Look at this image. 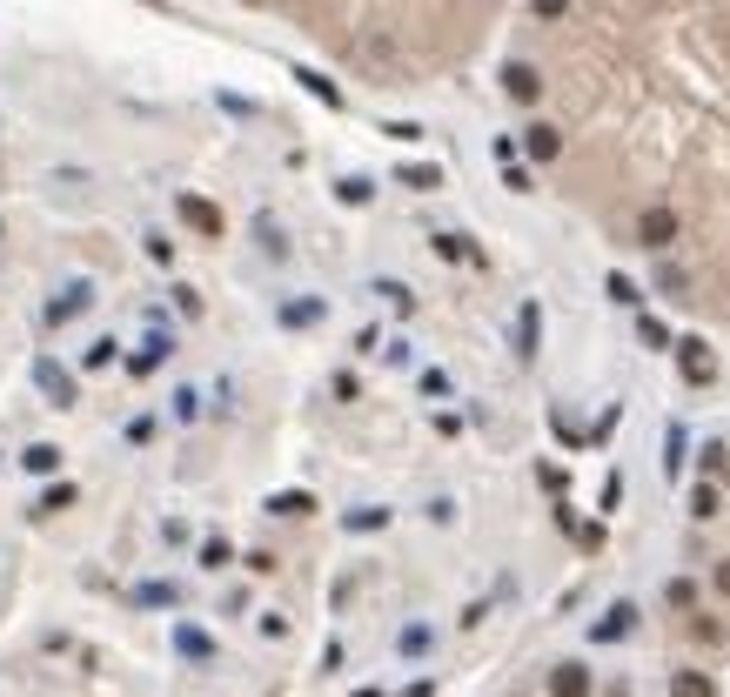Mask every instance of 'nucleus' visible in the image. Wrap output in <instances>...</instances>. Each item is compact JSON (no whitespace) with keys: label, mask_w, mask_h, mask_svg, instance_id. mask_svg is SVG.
I'll list each match as a JSON object with an SVG mask.
<instances>
[{"label":"nucleus","mask_w":730,"mask_h":697,"mask_svg":"<svg viewBox=\"0 0 730 697\" xmlns=\"http://www.w3.org/2000/svg\"><path fill=\"white\" fill-rule=\"evenodd\" d=\"M670 242H677V208L650 202V208L637 215V248H650V255H664Z\"/></svg>","instance_id":"obj_1"},{"label":"nucleus","mask_w":730,"mask_h":697,"mask_svg":"<svg viewBox=\"0 0 730 697\" xmlns=\"http://www.w3.org/2000/svg\"><path fill=\"white\" fill-rule=\"evenodd\" d=\"M677 369H684V383H717V356H710V342L704 336H684L677 342Z\"/></svg>","instance_id":"obj_2"},{"label":"nucleus","mask_w":730,"mask_h":697,"mask_svg":"<svg viewBox=\"0 0 730 697\" xmlns=\"http://www.w3.org/2000/svg\"><path fill=\"white\" fill-rule=\"evenodd\" d=\"M181 222H188V228H195V235H208V242H222V208H215V202H201V195H181Z\"/></svg>","instance_id":"obj_3"},{"label":"nucleus","mask_w":730,"mask_h":697,"mask_svg":"<svg viewBox=\"0 0 730 697\" xmlns=\"http://www.w3.org/2000/svg\"><path fill=\"white\" fill-rule=\"evenodd\" d=\"M523 155L530 161H556L563 155V128H556V121H530V128H523Z\"/></svg>","instance_id":"obj_4"},{"label":"nucleus","mask_w":730,"mask_h":697,"mask_svg":"<svg viewBox=\"0 0 730 697\" xmlns=\"http://www.w3.org/2000/svg\"><path fill=\"white\" fill-rule=\"evenodd\" d=\"M550 697H590V671H583V664H556L550 671Z\"/></svg>","instance_id":"obj_5"},{"label":"nucleus","mask_w":730,"mask_h":697,"mask_svg":"<svg viewBox=\"0 0 730 697\" xmlns=\"http://www.w3.org/2000/svg\"><path fill=\"white\" fill-rule=\"evenodd\" d=\"M630 624H637V610H630V604H617V610H610V617H603L597 630H590V637H597V644H610V637H630Z\"/></svg>","instance_id":"obj_6"},{"label":"nucleus","mask_w":730,"mask_h":697,"mask_svg":"<svg viewBox=\"0 0 730 697\" xmlns=\"http://www.w3.org/2000/svg\"><path fill=\"white\" fill-rule=\"evenodd\" d=\"M670 697H717V684H710L704 671H677L670 677Z\"/></svg>","instance_id":"obj_7"},{"label":"nucleus","mask_w":730,"mask_h":697,"mask_svg":"<svg viewBox=\"0 0 730 697\" xmlns=\"http://www.w3.org/2000/svg\"><path fill=\"white\" fill-rule=\"evenodd\" d=\"M268 510L275 517H309L315 503H309V490H282V496H268Z\"/></svg>","instance_id":"obj_8"},{"label":"nucleus","mask_w":730,"mask_h":697,"mask_svg":"<svg viewBox=\"0 0 730 697\" xmlns=\"http://www.w3.org/2000/svg\"><path fill=\"white\" fill-rule=\"evenodd\" d=\"M41 389L54 396V403H74V383H67V376L54 369V362H41Z\"/></svg>","instance_id":"obj_9"},{"label":"nucleus","mask_w":730,"mask_h":697,"mask_svg":"<svg viewBox=\"0 0 730 697\" xmlns=\"http://www.w3.org/2000/svg\"><path fill=\"white\" fill-rule=\"evenodd\" d=\"M717 503H724L717 483H697V490H690V517H717Z\"/></svg>","instance_id":"obj_10"},{"label":"nucleus","mask_w":730,"mask_h":697,"mask_svg":"<svg viewBox=\"0 0 730 697\" xmlns=\"http://www.w3.org/2000/svg\"><path fill=\"white\" fill-rule=\"evenodd\" d=\"M516 356H536V309L516 315Z\"/></svg>","instance_id":"obj_11"},{"label":"nucleus","mask_w":730,"mask_h":697,"mask_svg":"<svg viewBox=\"0 0 730 697\" xmlns=\"http://www.w3.org/2000/svg\"><path fill=\"white\" fill-rule=\"evenodd\" d=\"M81 309H88V282H74L67 302H54V322H67V315H81Z\"/></svg>","instance_id":"obj_12"},{"label":"nucleus","mask_w":730,"mask_h":697,"mask_svg":"<svg viewBox=\"0 0 730 697\" xmlns=\"http://www.w3.org/2000/svg\"><path fill=\"white\" fill-rule=\"evenodd\" d=\"M637 336L650 342V349H670V329H664V322H657V315H643V322H637Z\"/></svg>","instance_id":"obj_13"},{"label":"nucleus","mask_w":730,"mask_h":697,"mask_svg":"<svg viewBox=\"0 0 730 697\" xmlns=\"http://www.w3.org/2000/svg\"><path fill=\"white\" fill-rule=\"evenodd\" d=\"M436 255H443V262H476V255L463 248V235H436Z\"/></svg>","instance_id":"obj_14"},{"label":"nucleus","mask_w":730,"mask_h":697,"mask_svg":"<svg viewBox=\"0 0 730 697\" xmlns=\"http://www.w3.org/2000/svg\"><path fill=\"white\" fill-rule=\"evenodd\" d=\"M54 463H61L54 443H34V450H27V470H54Z\"/></svg>","instance_id":"obj_15"},{"label":"nucleus","mask_w":730,"mask_h":697,"mask_svg":"<svg viewBox=\"0 0 730 697\" xmlns=\"http://www.w3.org/2000/svg\"><path fill=\"white\" fill-rule=\"evenodd\" d=\"M724 463H730V443H704V470L717 476V470H724Z\"/></svg>","instance_id":"obj_16"},{"label":"nucleus","mask_w":730,"mask_h":697,"mask_svg":"<svg viewBox=\"0 0 730 697\" xmlns=\"http://www.w3.org/2000/svg\"><path fill=\"white\" fill-rule=\"evenodd\" d=\"M717 590H724V597H730V563H717Z\"/></svg>","instance_id":"obj_17"}]
</instances>
